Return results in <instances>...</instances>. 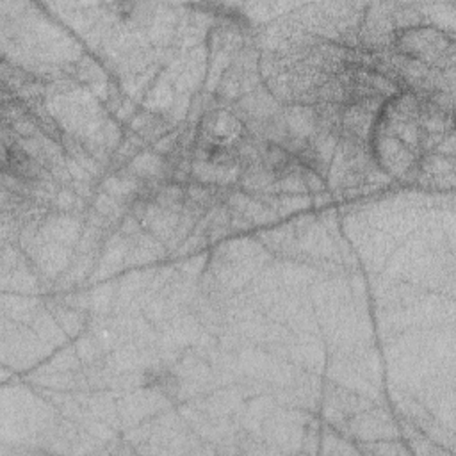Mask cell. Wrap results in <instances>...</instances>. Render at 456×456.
<instances>
[{"label": "cell", "instance_id": "obj_2", "mask_svg": "<svg viewBox=\"0 0 456 456\" xmlns=\"http://www.w3.org/2000/svg\"><path fill=\"white\" fill-rule=\"evenodd\" d=\"M144 385L153 388L157 394L164 395V397H175L180 385H178V379L176 376L167 370V369H162V367H157V369H150L146 374H144Z\"/></svg>", "mask_w": 456, "mask_h": 456}, {"label": "cell", "instance_id": "obj_1", "mask_svg": "<svg viewBox=\"0 0 456 456\" xmlns=\"http://www.w3.org/2000/svg\"><path fill=\"white\" fill-rule=\"evenodd\" d=\"M394 45L403 55L429 64H444V57L451 59L452 55V41L433 27H406L395 30Z\"/></svg>", "mask_w": 456, "mask_h": 456}]
</instances>
